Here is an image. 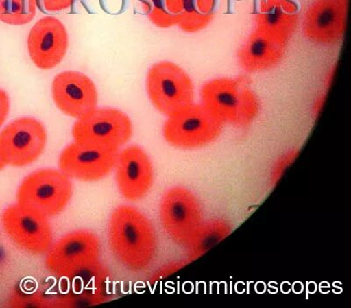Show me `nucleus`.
Here are the masks:
<instances>
[{"instance_id": "f257e3e1", "label": "nucleus", "mask_w": 351, "mask_h": 308, "mask_svg": "<svg viewBox=\"0 0 351 308\" xmlns=\"http://www.w3.org/2000/svg\"><path fill=\"white\" fill-rule=\"evenodd\" d=\"M110 250L118 262L131 272L148 269L158 253V237L148 217L136 207L121 205L110 216Z\"/></svg>"}, {"instance_id": "f03ea898", "label": "nucleus", "mask_w": 351, "mask_h": 308, "mask_svg": "<svg viewBox=\"0 0 351 308\" xmlns=\"http://www.w3.org/2000/svg\"><path fill=\"white\" fill-rule=\"evenodd\" d=\"M202 105L223 124L246 127L258 116L260 104L246 78H216L204 84Z\"/></svg>"}, {"instance_id": "7ed1b4c3", "label": "nucleus", "mask_w": 351, "mask_h": 308, "mask_svg": "<svg viewBox=\"0 0 351 308\" xmlns=\"http://www.w3.org/2000/svg\"><path fill=\"white\" fill-rule=\"evenodd\" d=\"M73 194L71 178L60 169H42L27 176L17 191V204L47 218L58 215Z\"/></svg>"}, {"instance_id": "20e7f679", "label": "nucleus", "mask_w": 351, "mask_h": 308, "mask_svg": "<svg viewBox=\"0 0 351 308\" xmlns=\"http://www.w3.org/2000/svg\"><path fill=\"white\" fill-rule=\"evenodd\" d=\"M133 134V124L125 112L115 108H96L77 119L72 128L75 143L119 152Z\"/></svg>"}, {"instance_id": "39448f33", "label": "nucleus", "mask_w": 351, "mask_h": 308, "mask_svg": "<svg viewBox=\"0 0 351 308\" xmlns=\"http://www.w3.org/2000/svg\"><path fill=\"white\" fill-rule=\"evenodd\" d=\"M101 244L87 229L72 231L58 239L46 253L45 266L53 275L70 278L98 265Z\"/></svg>"}, {"instance_id": "423d86ee", "label": "nucleus", "mask_w": 351, "mask_h": 308, "mask_svg": "<svg viewBox=\"0 0 351 308\" xmlns=\"http://www.w3.org/2000/svg\"><path fill=\"white\" fill-rule=\"evenodd\" d=\"M147 93L161 114L171 116L193 105L194 88L189 75L174 62H156L149 69Z\"/></svg>"}, {"instance_id": "0eeeda50", "label": "nucleus", "mask_w": 351, "mask_h": 308, "mask_svg": "<svg viewBox=\"0 0 351 308\" xmlns=\"http://www.w3.org/2000/svg\"><path fill=\"white\" fill-rule=\"evenodd\" d=\"M223 126L202 104H193L169 116L162 133L170 145L193 150L208 145L217 139Z\"/></svg>"}, {"instance_id": "6e6552de", "label": "nucleus", "mask_w": 351, "mask_h": 308, "mask_svg": "<svg viewBox=\"0 0 351 308\" xmlns=\"http://www.w3.org/2000/svg\"><path fill=\"white\" fill-rule=\"evenodd\" d=\"M159 215L165 234L174 244L184 248L204 221L199 200L192 191L182 187H172L162 195Z\"/></svg>"}, {"instance_id": "1a4fd4ad", "label": "nucleus", "mask_w": 351, "mask_h": 308, "mask_svg": "<svg viewBox=\"0 0 351 308\" xmlns=\"http://www.w3.org/2000/svg\"><path fill=\"white\" fill-rule=\"evenodd\" d=\"M48 134L38 119H14L0 132V154L6 165L25 167L36 162L45 150Z\"/></svg>"}, {"instance_id": "9d476101", "label": "nucleus", "mask_w": 351, "mask_h": 308, "mask_svg": "<svg viewBox=\"0 0 351 308\" xmlns=\"http://www.w3.org/2000/svg\"><path fill=\"white\" fill-rule=\"evenodd\" d=\"M6 235L25 252L40 256L52 246L53 231L49 218L18 204L8 206L1 216Z\"/></svg>"}, {"instance_id": "9b49d317", "label": "nucleus", "mask_w": 351, "mask_h": 308, "mask_svg": "<svg viewBox=\"0 0 351 308\" xmlns=\"http://www.w3.org/2000/svg\"><path fill=\"white\" fill-rule=\"evenodd\" d=\"M118 155L119 152L81 145L74 141L59 156V169L70 178L88 183L97 182L111 174Z\"/></svg>"}, {"instance_id": "f8f14e48", "label": "nucleus", "mask_w": 351, "mask_h": 308, "mask_svg": "<svg viewBox=\"0 0 351 308\" xmlns=\"http://www.w3.org/2000/svg\"><path fill=\"white\" fill-rule=\"evenodd\" d=\"M53 100L64 115L80 119L97 108L98 91L86 74L67 71L56 75L52 82Z\"/></svg>"}, {"instance_id": "ddd939ff", "label": "nucleus", "mask_w": 351, "mask_h": 308, "mask_svg": "<svg viewBox=\"0 0 351 308\" xmlns=\"http://www.w3.org/2000/svg\"><path fill=\"white\" fill-rule=\"evenodd\" d=\"M69 48L67 29L52 16L40 19L31 28L27 49L34 64L43 71L52 70L64 58Z\"/></svg>"}, {"instance_id": "4468645a", "label": "nucleus", "mask_w": 351, "mask_h": 308, "mask_svg": "<svg viewBox=\"0 0 351 308\" xmlns=\"http://www.w3.org/2000/svg\"><path fill=\"white\" fill-rule=\"evenodd\" d=\"M349 0H315L304 16L303 32L312 42L337 43L346 27Z\"/></svg>"}, {"instance_id": "2eb2a0df", "label": "nucleus", "mask_w": 351, "mask_h": 308, "mask_svg": "<svg viewBox=\"0 0 351 308\" xmlns=\"http://www.w3.org/2000/svg\"><path fill=\"white\" fill-rule=\"evenodd\" d=\"M115 168L116 184L124 199L142 200L152 189L153 165L148 154L142 147L130 146L119 152Z\"/></svg>"}, {"instance_id": "dca6fc26", "label": "nucleus", "mask_w": 351, "mask_h": 308, "mask_svg": "<svg viewBox=\"0 0 351 308\" xmlns=\"http://www.w3.org/2000/svg\"><path fill=\"white\" fill-rule=\"evenodd\" d=\"M287 43L256 28L237 52L238 62L247 72L275 67L283 58Z\"/></svg>"}, {"instance_id": "f3484780", "label": "nucleus", "mask_w": 351, "mask_h": 308, "mask_svg": "<svg viewBox=\"0 0 351 308\" xmlns=\"http://www.w3.org/2000/svg\"><path fill=\"white\" fill-rule=\"evenodd\" d=\"M298 9L293 0H262L256 28L287 43L296 29Z\"/></svg>"}, {"instance_id": "a211bd4d", "label": "nucleus", "mask_w": 351, "mask_h": 308, "mask_svg": "<svg viewBox=\"0 0 351 308\" xmlns=\"http://www.w3.org/2000/svg\"><path fill=\"white\" fill-rule=\"evenodd\" d=\"M215 0H167L168 10L184 32L208 27L214 17Z\"/></svg>"}, {"instance_id": "6ab92c4d", "label": "nucleus", "mask_w": 351, "mask_h": 308, "mask_svg": "<svg viewBox=\"0 0 351 308\" xmlns=\"http://www.w3.org/2000/svg\"><path fill=\"white\" fill-rule=\"evenodd\" d=\"M232 226L227 220L213 218L204 220L202 225L194 233L184 249L186 250L187 260H196L208 252L231 234Z\"/></svg>"}, {"instance_id": "aec40b11", "label": "nucleus", "mask_w": 351, "mask_h": 308, "mask_svg": "<svg viewBox=\"0 0 351 308\" xmlns=\"http://www.w3.org/2000/svg\"><path fill=\"white\" fill-rule=\"evenodd\" d=\"M36 9L31 0H0V21L11 26H23L34 20Z\"/></svg>"}, {"instance_id": "412c9836", "label": "nucleus", "mask_w": 351, "mask_h": 308, "mask_svg": "<svg viewBox=\"0 0 351 308\" xmlns=\"http://www.w3.org/2000/svg\"><path fill=\"white\" fill-rule=\"evenodd\" d=\"M144 11L155 26L169 28L177 26V21L168 10L167 0H141Z\"/></svg>"}, {"instance_id": "4be33fe9", "label": "nucleus", "mask_w": 351, "mask_h": 308, "mask_svg": "<svg viewBox=\"0 0 351 308\" xmlns=\"http://www.w3.org/2000/svg\"><path fill=\"white\" fill-rule=\"evenodd\" d=\"M298 154H299V152L296 150H290V152L284 154L280 159L276 161L271 175L272 184H276L280 180L282 175L285 174L287 168L296 159Z\"/></svg>"}, {"instance_id": "5701e85b", "label": "nucleus", "mask_w": 351, "mask_h": 308, "mask_svg": "<svg viewBox=\"0 0 351 308\" xmlns=\"http://www.w3.org/2000/svg\"><path fill=\"white\" fill-rule=\"evenodd\" d=\"M36 8L47 12H56L71 8L77 0H31Z\"/></svg>"}, {"instance_id": "b1692460", "label": "nucleus", "mask_w": 351, "mask_h": 308, "mask_svg": "<svg viewBox=\"0 0 351 308\" xmlns=\"http://www.w3.org/2000/svg\"><path fill=\"white\" fill-rule=\"evenodd\" d=\"M10 112V97L5 90L0 88V127L5 123Z\"/></svg>"}, {"instance_id": "393cba45", "label": "nucleus", "mask_w": 351, "mask_h": 308, "mask_svg": "<svg viewBox=\"0 0 351 308\" xmlns=\"http://www.w3.org/2000/svg\"><path fill=\"white\" fill-rule=\"evenodd\" d=\"M5 166H6V165L4 161V159H3L1 154H0V171H1L2 169L5 167Z\"/></svg>"}]
</instances>
